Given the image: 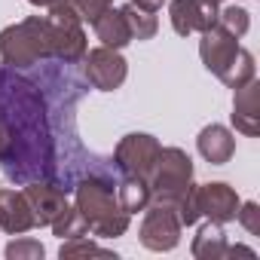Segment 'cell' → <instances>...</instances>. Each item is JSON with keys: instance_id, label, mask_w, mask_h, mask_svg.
Segmentation results:
<instances>
[{"instance_id": "8", "label": "cell", "mask_w": 260, "mask_h": 260, "mask_svg": "<svg viewBox=\"0 0 260 260\" xmlns=\"http://www.w3.org/2000/svg\"><path fill=\"white\" fill-rule=\"evenodd\" d=\"M193 202H196V211H205L211 220H230L236 217V208H239V199L226 184H208L202 190H193Z\"/></svg>"}, {"instance_id": "1", "label": "cell", "mask_w": 260, "mask_h": 260, "mask_svg": "<svg viewBox=\"0 0 260 260\" xmlns=\"http://www.w3.org/2000/svg\"><path fill=\"white\" fill-rule=\"evenodd\" d=\"M0 162L10 181H55L49 104L22 68H0Z\"/></svg>"}, {"instance_id": "10", "label": "cell", "mask_w": 260, "mask_h": 260, "mask_svg": "<svg viewBox=\"0 0 260 260\" xmlns=\"http://www.w3.org/2000/svg\"><path fill=\"white\" fill-rule=\"evenodd\" d=\"M233 147H236V141H233V135L226 132L223 125H208V128H202V135H199V153H202L208 162L223 166V162L233 156Z\"/></svg>"}, {"instance_id": "12", "label": "cell", "mask_w": 260, "mask_h": 260, "mask_svg": "<svg viewBox=\"0 0 260 260\" xmlns=\"http://www.w3.org/2000/svg\"><path fill=\"white\" fill-rule=\"evenodd\" d=\"M233 122H236V128H242L245 135L257 132V83H245V89L239 92Z\"/></svg>"}, {"instance_id": "4", "label": "cell", "mask_w": 260, "mask_h": 260, "mask_svg": "<svg viewBox=\"0 0 260 260\" xmlns=\"http://www.w3.org/2000/svg\"><path fill=\"white\" fill-rule=\"evenodd\" d=\"M190 175H193V166H190V159L181 153V150H175V147H169V150H159V159H156V181H153V187H156V199L159 202H181V196L190 190Z\"/></svg>"}, {"instance_id": "16", "label": "cell", "mask_w": 260, "mask_h": 260, "mask_svg": "<svg viewBox=\"0 0 260 260\" xmlns=\"http://www.w3.org/2000/svg\"><path fill=\"white\" fill-rule=\"evenodd\" d=\"M19 254H40L43 257V248L40 245H10L7 248V257H19Z\"/></svg>"}, {"instance_id": "14", "label": "cell", "mask_w": 260, "mask_h": 260, "mask_svg": "<svg viewBox=\"0 0 260 260\" xmlns=\"http://www.w3.org/2000/svg\"><path fill=\"white\" fill-rule=\"evenodd\" d=\"M217 28H223L226 34H233L236 40L248 31V13L239 10V7H226L220 16H217Z\"/></svg>"}, {"instance_id": "5", "label": "cell", "mask_w": 260, "mask_h": 260, "mask_svg": "<svg viewBox=\"0 0 260 260\" xmlns=\"http://www.w3.org/2000/svg\"><path fill=\"white\" fill-rule=\"evenodd\" d=\"M159 144L150 138V135H125V141L116 147V169L122 175H135L141 181H150V172L156 169V159H159Z\"/></svg>"}, {"instance_id": "9", "label": "cell", "mask_w": 260, "mask_h": 260, "mask_svg": "<svg viewBox=\"0 0 260 260\" xmlns=\"http://www.w3.org/2000/svg\"><path fill=\"white\" fill-rule=\"evenodd\" d=\"M37 223V217L31 214V202L22 193L13 190H0V226L7 233H22L31 230Z\"/></svg>"}, {"instance_id": "15", "label": "cell", "mask_w": 260, "mask_h": 260, "mask_svg": "<svg viewBox=\"0 0 260 260\" xmlns=\"http://www.w3.org/2000/svg\"><path fill=\"white\" fill-rule=\"evenodd\" d=\"M74 7L80 13V19L86 22H95L104 10H110V0H74Z\"/></svg>"}, {"instance_id": "18", "label": "cell", "mask_w": 260, "mask_h": 260, "mask_svg": "<svg viewBox=\"0 0 260 260\" xmlns=\"http://www.w3.org/2000/svg\"><path fill=\"white\" fill-rule=\"evenodd\" d=\"M31 4H37V7H46V10H52V7H61V4H71V0H31Z\"/></svg>"}, {"instance_id": "11", "label": "cell", "mask_w": 260, "mask_h": 260, "mask_svg": "<svg viewBox=\"0 0 260 260\" xmlns=\"http://www.w3.org/2000/svg\"><path fill=\"white\" fill-rule=\"evenodd\" d=\"M92 28L98 34V40L104 46H110V49H119V46H125L128 40H132V31H128V25H125V19H122L119 10H104L92 22Z\"/></svg>"}, {"instance_id": "6", "label": "cell", "mask_w": 260, "mask_h": 260, "mask_svg": "<svg viewBox=\"0 0 260 260\" xmlns=\"http://www.w3.org/2000/svg\"><path fill=\"white\" fill-rule=\"evenodd\" d=\"M122 80H125V61L116 49L101 46V49H92L86 55V83L89 86L113 92V89H119Z\"/></svg>"}, {"instance_id": "7", "label": "cell", "mask_w": 260, "mask_h": 260, "mask_svg": "<svg viewBox=\"0 0 260 260\" xmlns=\"http://www.w3.org/2000/svg\"><path fill=\"white\" fill-rule=\"evenodd\" d=\"M172 25L178 34L208 31L211 25H217V0H175Z\"/></svg>"}, {"instance_id": "17", "label": "cell", "mask_w": 260, "mask_h": 260, "mask_svg": "<svg viewBox=\"0 0 260 260\" xmlns=\"http://www.w3.org/2000/svg\"><path fill=\"white\" fill-rule=\"evenodd\" d=\"M162 4H166V0H132V7H138V10H144V13H156Z\"/></svg>"}, {"instance_id": "2", "label": "cell", "mask_w": 260, "mask_h": 260, "mask_svg": "<svg viewBox=\"0 0 260 260\" xmlns=\"http://www.w3.org/2000/svg\"><path fill=\"white\" fill-rule=\"evenodd\" d=\"M202 61L208 71H214L226 86L233 89H242L245 83L254 80V58L251 52H245L233 34H226L223 28L211 25L208 31H202Z\"/></svg>"}, {"instance_id": "3", "label": "cell", "mask_w": 260, "mask_h": 260, "mask_svg": "<svg viewBox=\"0 0 260 260\" xmlns=\"http://www.w3.org/2000/svg\"><path fill=\"white\" fill-rule=\"evenodd\" d=\"M77 211L83 223H89L98 236H119L128 223V211H122L110 184H104L101 178H89L86 184H80Z\"/></svg>"}, {"instance_id": "13", "label": "cell", "mask_w": 260, "mask_h": 260, "mask_svg": "<svg viewBox=\"0 0 260 260\" xmlns=\"http://www.w3.org/2000/svg\"><path fill=\"white\" fill-rule=\"evenodd\" d=\"M119 13H122L128 31H132V40H147V37L156 34V19H153V13H144V10H138V7H132V4L122 7Z\"/></svg>"}]
</instances>
